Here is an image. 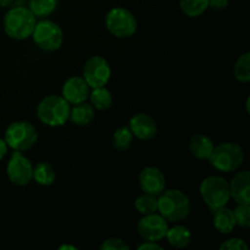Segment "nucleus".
<instances>
[{
  "label": "nucleus",
  "mask_w": 250,
  "mask_h": 250,
  "mask_svg": "<svg viewBox=\"0 0 250 250\" xmlns=\"http://www.w3.org/2000/svg\"><path fill=\"white\" fill-rule=\"evenodd\" d=\"M158 211L172 224L185 221L190 212L189 198L180 189L164 190L158 199Z\"/></svg>",
  "instance_id": "nucleus-1"
},
{
  "label": "nucleus",
  "mask_w": 250,
  "mask_h": 250,
  "mask_svg": "<svg viewBox=\"0 0 250 250\" xmlns=\"http://www.w3.org/2000/svg\"><path fill=\"white\" fill-rule=\"evenodd\" d=\"M36 16L29 9L23 6H16L10 9L2 20L4 31L10 38L16 41H23L32 36L36 26Z\"/></svg>",
  "instance_id": "nucleus-2"
},
{
  "label": "nucleus",
  "mask_w": 250,
  "mask_h": 250,
  "mask_svg": "<svg viewBox=\"0 0 250 250\" xmlns=\"http://www.w3.org/2000/svg\"><path fill=\"white\" fill-rule=\"evenodd\" d=\"M70 105L62 95H48L37 106V116L45 126H63L70 116Z\"/></svg>",
  "instance_id": "nucleus-3"
},
{
  "label": "nucleus",
  "mask_w": 250,
  "mask_h": 250,
  "mask_svg": "<svg viewBox=\"0 0 250 250\" xmlns=\"http://www.w3.org/2000/svg\"><path fill=\"white\" fill-rule=\"evenodd\" d=\"M209 163L217 171L229 173L238 170L244 163V150L239 144L225 142L215 146Z\"/></svg>",
  "instance_id": "nucleus-4"
},
{
  "label": "nucleus",
  "mask_w": 250,
  "mask_h": 250,
  "mask_svg": "<svg viewBox=\"0 0 250 250\" xmlns=\"http://www.w3.org/2000/svg\"><path fill=\"white\" fill-rule=\"evenodd\" d=\"M199 192L210 211L226 207L231 199L229 182L221 176L214 175L204 178L200 185Z\"/></svg>",
  "instance_id": "nucleus-5"
},
{
  "label": "nucleus",
  "mask_w": 250,
  "mask_h": 250,
  "mask_svg": "<svg viewBox=\"0 0 250 250\" xmlns=\"http://www.w3.org/2000/svg\"><path fill=\"white\" fill-rule=\"evenodd\" d=\"M38 139L36 127L26 121L12 122L5 131V138L7 146L14 150H28L36 144Z\"/></svg>",
  "instance_id": "nucleus-6"
},
{
  "label": "nucleus",
  "mask_w": 250,
  "mask_h": 250,
  "mask_svg": "<svg viewBox=\"0 0 250 250\" xmlns=\"http://www.w3.org/2000/svg\"><path fill=\"white\" fill-rule=\"evenodd\" d=\"M106 28L112 36L117 38H128L137 31V20L129 10L125 7H114L105 17Z\"/></svg>",
  "instance_id": "nucleus-7"
},
{
  "label": "nucleus",
  "mask_w": 250,
  "mask_h": 250,
  "mask_svg": "<svg viewBox=\"0 0 250 250\" xmlns=\"http://www.w3.org/2000/svg\"><path fill=\"white\" fill-rule=\"evenodd\" d=\"M33 42L45 51H55L62 45L63 33L58 23L50 20H42L37 22L32 32Z\"/></svg>",
  "instance_id": "nucleus-8"
},
{
  "label": "nucleus",
  "mask_w": 250,
  "mask_h": 250,
  "mask_svg": "<svg viewBox=\"0 0 250 250\" xmlns=\"http://www.w3.org/2000/svg\"><path fill=\"white\" fill-rule=\"evenodd\" d=\"M111 77V68L106 59L103 56H92L83 67V78L89 88L105 87Z\"/></svg>",
  "instance_id": "nucleus-9"
},
{
  "label": "nucleus",
  "mask_w": 250,
  "mask_h": 250,
  "mask_svg": "<svg viewBox=\"0 0 250 250\" xmlns=\"http://www.w3.org/2000/svg\"><path fill=\"white\" fill-rule=\"evenodd\" d=\"M167 229V220L156 212L143 215V217L137 224V231L143 241L160 242L161 239L165 238Z\"/></svg>",
  "instance_id": "nucleus-10"
},
{
  "label": "nucleus",
  "mask_w": 250,
  "mask_h": 250,
  "mask_svg": "<svg viewBox=\"0 0 250 250\" xmlns=\"http://www.w3.org/2000/svg\"><path fill=\"white\" fill-rule=\"evenodd\" d=\"M10 182L16 186H27L33 178V165L21 151L15 150L6 166Z\"/></svg>",
  "instance_id": "nucleus-11"
},
{
  "label": "nucleus",
  "mask_w": 250,
  "mask_h": 250,
  "mask_svg": "<svg viewBox=\"0 0 250 250\" xmlns=\"http://www.w3.org/2000/svg\"><path fill=\"white\" fill-rule=\"evenodd\" d=\"M138 181L141 189L146 194L158 197L165 190V176L158 167H154V166H148V167L143 168L139 173Z\"/></svg>",
  "instance_id": "nucleus-12"
},
{
  "label": "nucleus",
  "mask_w": 250,
  "mask_h": 250,
  "mask_svg": "<svg viewBox=\"0 0 250 250\" xmlns=\"http://www.w3.org/2000/svg\"><path fill=\"white\" fill-rule=\"evenodd\" d=\"M62 97L68 104H81L89 97L90 88L83 77H70L62 85Z\"/></svg>",
  "instance_id": "nucleus-13"
},
{
  "label": "nucleus",
  "mask_w": 250,
  "mask_h": 250,
  "mask_svg": "<svg viewBox=\"0 0 250 250\" xmlns=\"http://www.w3.org/2000/svg\"><path fill=\"white\" fill-rule=\"evenodd\" d=\"M129 129L134 137L142 141H149L153 139L158 133V126L156 122L150 115L139 112L136 114L129 120Z\"/></svg>",
  "instance_id": "nucleus-14"
},
{
  "label": "nucleus",
  "mask_w": 250,
  "mask_h": 250,
  "mask_svg": "<svg viewBox=\"0 0 250 250\" xmlns=\"http://www.w3.org/2000/svg\"><path fill=\"white\" fill-rule=\"evenodd\" d=\"M229 185V194L237 204H250V172L241 171L232 178Z\"/></svg>",
  "instance_id": "nucleus-15"
},
{
  "label": "nucleus",
  "mask_w": 250,
  "mask_h": 250,
  "mask_svg": "<svg viewBox=\"0 0 250 250\" xmlns=\"http://www.w3.org/2000/svg\"><path fill=\"white\" fill-rule=\"evenodd\" d=\"M215 146L214 142L210 137L205 136L203 133H197L190 138L189 149L190 153L197 159L202 160H209L210 155L212 154Z\"/></svg>",
  "instance_id": "nucleus-16"
},
{
  "label": "nucleus",
  "mask_w": 250,
  "mask_h": 250,
  "mask_svg": "<svg viewBox=\"0 0 250 250\" xmlns=\"http://www.w3.org/2000/svg\"><path fill=\"white\" fill-rule=\"evenodd\" d=\"M212 217L214 227L217 232L222 234H229L236 227V220H234L233 211L231 209H227L226 207H222L216 209Z\"/></svg>",
  "instance_id": "nucleus-17"
},
{
  "label": "nucleus",
  "mask_w": 250,
  "mask_h": 250,
  "mask_svg": "<svg viewBox=\"0 0 250 250\" xmlns=\"http://www.w3.org/2000/svg\"><path fill=\"white\" fill-rule=\"evenodd\" d=\"M165 238L173 248H186L189 246L190 241H192V233L183 225H176L171 229L168 227Z\"/></svg>",
  "instance_id": "nucleus-18"
},
{
  "label": "nucleus",
  "mask_w": 250,
  "mask_h": 250,
  "mask_svg": "<svg viewBox=\"0 0 250 250\" xmlns=\"http://www.w3.org/2000/svg\"><path fill=\"white\" fill-rule=\"evenodd\" d=\"M94 107L92 106V104H87L84 102L73 105L72 109L70 110L68 120L77 126H87L94 120Z\"/></svg>",
  "instance_id": "nucleus-19"
},
{
  "label": "nucleus",
  "mask_w": 250,
  "mask_h": 250,
  "mask_svg": "<svg viewBox=\"0 0 250 250\" xmlns=\"http://www.w3.org/2000/svg\"><path fill=\"white\" fill-rule=\"evenodd\" d=\"M38 185L41 186H51L56 180V173L53 166L48 163H38L33 166V178Z\"/></svg>",
  "instance_id": "nucleus-20"
},
{
  "label": "nucleus",
  "mask_w": 250,
  "mask_h": 250,
  "mask_svg": "<svg viewBox=\"0 0 250 250\" xmlns=\"http://www.w3.org/2000/svg\"><path fill=\"white\" fill-rule=\"evenodd\" d=\"M92 89L93 90L89 92V97H88L90 99L92 106L100 111L109 109L112 104V95L110 90L105 87L92 88Z\"/></svg>",
  "instance_id": "nucleus-21"
},
{
  "label": "nucleus",
  "mask_w": 250,
  "mask_h": 250,
  "mask_svg": "<svg viewBox=\"0 0 250 250\" xmlns=\"http://www.w3.org/2000/svg\"><path fill=\"white\" fill-rule=\"evenodd\" d=\"M58 4L59 0H29L28 9L36 17L44 19L55 11Z\"/></svg>",
  "instance_id": "nucleus-22"
},
{
  "label": "nucleus",
  "mask_w": 250,
  "mask_h": 250,
  "mask_svg": "<svg viewBox=\"0 0 250 250\" xmlns=\"http://www.w3.org/2000/svg\"><path fill=\"white\" fill-rule=\"evenodd\" d=\"M180 7L189 17L202 16L209 7V0H180Z\"/></svg>",
  "instance_id": "nucleus-23"
},
{
  "label": "nucleus",
  "mask_w": 250,
  "mask_h": 250,
  "mask_svg": "<svg viewBox=\"0 0 250 250\" xmlns=\"http://www.w3.org/2000/svg\"><path fill=\"white\" fill-rule=\"evenodd\" d=\"M132 142H133V133H132L128 126L120 127L115 131L114 137H112V143H114V146L117 150H128L132 146Z\"/></svg>",
  "instance_id": "nucleus-24"
},
{
  "label": "nucleus",
  "mask_w": 250,
  "mask_h": 250,
  "mask_svg": "<svg viewBox=\"0 0 250 250\" xmlns=\"http://www.w3.org/2000/svg\"><path fill=\"white\" fill-rule=\"evenodd\" d=\"M234 77L238 82H250V53H244L237 59L233 68Z\"/></svg>",
  "instance_id": "nucleus-25"
},
{
  "label": "nucleus",
  "mask_w": 250,
  "mask_h": 250,
  "mask_svg": "<svg viewBox=\"0 0 250 250\" xmlns=\"http://www.w3.org/2000/svg\"><path fill=\"white\" fill-rule=\"evenodd\" d=\"M134 208L142 215L153 214V212L158 211V199L155 198V195L144 193L141 197L137 198L134 202Z\"/></svg>",
  "instance_id": "nucleus-26"
},
{
  "label": "nucleus",
  "mask_w": 250,
  "mask_h": 250,
  "mask_svg": "<svg viewBox=\"0 0 250 250\" xmlns=\"http://www.w3.org/2000/svg\"><path fill=\"white\" fill-rule=\"evenodd\" d=\"M236 226L248 229L250 226V204H238L233 210Z\"/></svg>",
  "instance_id": "nucleus-27"
},
{
  "label": "nucleus",
  "mask_w": 250,
  "mask_h": 250,
  "mask_svg": "<svg viewBox=\"0 0 250 250\" xmlns=\"http://www.w3.org/2000/svg\"><path fill=\"white\" fill-rule=\"evenodd\" d=\"M100 250H129V246L121 238H109L100 244Z\"/></svg>",
  "instance_id": "nucleus-28"
},
{
  "label": "nucleus",
  "mask_w": 250,
  "mask_h": 250,
  "mask_svg": "<svg viewBox=\"0 0 250 250\" xmlns=\"http://www.w3.org/2000/svg\"><path fill=\"white\" fill-rule=\"evenodd\" d=\"M220 250H248V244L242 238H229L220 244Z\"/></svg>",
  "instance_id": "nucleus-29"
},
{
  "label": "nucleus",
  "mask_w": 250,
  "mask_h": 250,
  "mask_svg": "<svg viewBox=\"0 0 250 250\" xmlns=\"http://www.w3.org/2000/svg\"><path fill=\"white\" fill-rule=\"evenodd\" d=\"M138 250H163V247L159 244V242H149L146 241L144 243L139 244Z\"/></svg>",
  "instance_id": "nucleus-30"
},
{
  "label": "nucleus",
  "mask_w": 250,
  "mask_h": 250,
  "mask_svg": "<svg viewBox=\"0 0 250 250\" xmlns=\"http://www.w3.org/2000/svg\"><path fill=\"white\" fill-rule=\"evenodd\" d=\"M227 5H229V0H209V7L217 11L226 9Z\"/></svg>",
  "instance_id": "nucleus-31"
},
{
  "label": "nucleus",
  "mask_w": 250,
  "mask_h": 250,
  "mask_svg": "<svg viewBox=\"0 0 250 250\" xmlns=\"http://www.w3.org/2000/svg\"><path fill=\"white\" fill-rule=\"evenodd\" d=\"M7 149H9V146H7L6 142L4 141V139L0 138V161L4 159V156L7 154Z\"/></svg>",
  "instance_id": "nucleus-32"
},
{
  "label": "nucleus",
  "mask_w": 250,
  "mask_h": 250,
  "mask_svg": "<svg viewBox=\"0 0 250 250\" xmlns=\"http://www.w3.org/2000/svg\"><path fill=\"white\" fill-rule=\"evenodd\" d=\"M14 0H0V7H6L9 6Z\"/></svg>",
  "instance_id": "nucleus-33"
},
{
  "label": "nucleus",
  "mask_w": 250,
  "mask_h": 250,
  "mask_svg": "<svg viewBox=\"0 0 250 250\" xmlns=\"http://www.w3.org/2000/svg\"><path fill=\"white\" fill-rule=\"evenodd\" d=\"M63 249L77 250V247H75V246H67V244H65V246H60V247H59V250H63Z\"/></svg>",
  "instance_id": "nucleus-34"
},
{
  "label": "nucleus",
  "mask_w": 250,
  "mask_h": 250,
  "mask_svg": "<svg viewBox=\"0 0 250 250\" xmlns=\"http://www.w3.org/2000/svg\"><path fill=\"white\" fill-rule=\"evenodd\" d=\"M249 98H248V99H247V111H248L249 112Z\"/></svg>",
  "instance_id": "nucleus-35"
}]
</instances>
